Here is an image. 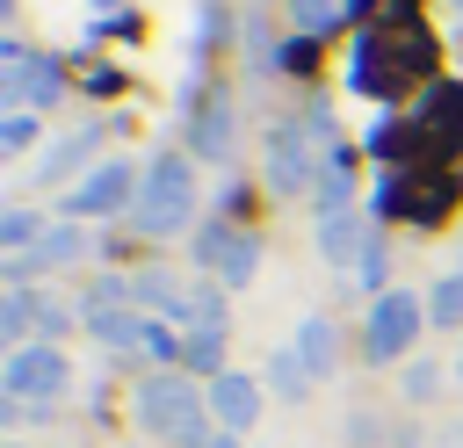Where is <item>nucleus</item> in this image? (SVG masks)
<instances>
[{"mask_svg": "<svg viewBox=\"0 0 463 448\" xmlns=\"http://www.w3.org/2000/svg\"><path fill=\"white\" fill-rule=\"evenodd\" d=\"M87 253V231L80 224H51L29 253H7V282H29L36 267H65V260H80Z\"/></svg>", "mask_w": 463, "mask_h": 448, "instance_id": "9b49d317", "label": "nucleus"}, {"mask_svg": "<svg viewBox=\"0 0 463 448\" xmlns=\"http://www.w3.org/2000/svg\"><path fill=\"white\" fill-rule=\"evenodd\" d=\"M210 419H217L224 434H246V426L260 419V383H253V376H239V369L210 376Z\"/></svg>", "mask_w": 463, "mask_h": 448, "instance_id": "9d476101", "label": "nucleus"}, {"mask_svg": "<svg viewBox=\"0 0 463 448\" xmlns=\"http://www.w3.org/2000/svg\"><path fill=\"white\" fill-rule=\"evenodd\" d=\"M0 65H7V79H0V101H7V108H51V101H58V65H51V58L7 43Z\"/></svg>", "mask_w": 463, "mask_h": 448, "instance_id": "6e6552de", "label": "nucleus"}, {"mask_svg": "<svg viewBox=\"0 0 463 448\" xmlns=\"http://www.w3.org/2000/svg\"><path fill=\"white\" fill-rule=\"evenodd\" d=\"M297 361L311 369V383L340 369V332H333V318H304V325H297Z\"/></svg>", "mask_w": 463, "mask_h": 448, "instance_id": "f8f14e48", "label": "nucleus"}, {"mask_svg": "<svg viewBox=\"0 0 463 448\" xmlns=\"http://www.w3.org/2000/svg\"><path fill=\"white\" fill-rule=\"evenodd\" d=\"M195 260L217 267L224 289H246V282L260 275V238L239 231V224H203V231H195Z\"/></svg>", "mask_w": 463, "mask_h": 448, "instance_id": "39448f33", "label": "nucleus"}, {"mask_svg": "<svg viewBox=\"0 0 463 448\" xmlns=\"http://www.w3.org/2000/svg\"><path fill=\"white\" fill-rule=\"evenodd\" d=\"M137 181H145V173H137L130 159H101L87 181H72V195H65V217H116V210L130 217V202H137Z\"/></svg>", "mask_w": 463, "mask_h": 448, "instance_id": "7ed1b4c3", "label": "nucleus"}, {"mask_svg": "<svg viewBox=\"0 0 463 448\" xmlns=\"http://www.w3.org/2000/svg\"><path fill=\"white\" fill-rule=\"evenodd\" d=\"M29 145H36V116H29V108H7V123H0V152L22 159Z\"/></svg>", "mask_w": 463, "mask_h": 448, "instance_id": "4be33fe9", "label": "nucleus"}, {"mask_svg": "<svg viewBox=\"0 0 463 448\" xmlns=\"http://www.w3.org/2000/svg\"><path fill=\"white\" fill-rule=\"evenodd\" d=\"M311 195H318V217L354 210V166H347V152H340V145L326 152V166H318V188H311Z\"/></svg>", "mask_w": 463, "mask_h": 448, "instance_id": "ddd939ff", "label": "nucleus"}, {"mask_svg": "<svg viewBox=\"0 0 463 448\" xmlns=\"http://www.w3.org/2000/svg\"><path fill=\"white\" fill-rule=\"evenodd\" d=\"M7 448H22V441H7Z\"/></svg>", "mask_w": 463, "mask_h": 448, "instance_id": "bb28decb", "label": "nucleus"}, {"mask_svg": "<svg viewBox=\"0 0 463 448\" xmlns=\"http://www.w3.org/2000/svg\"><path fill=\"white\" fill-rule=\"evenodd\" d=\"M268 383H275L282 397H304V390H311V369L297 361V347H275V361H268Z\"/></svg>", "mask_w": 463, "mask_h": 448, "instance_id": "a211bd4d", "label": "nucleus"}, {"mask_svg": "<svg viewBox=\"0 0 463 448\" xmlns=\"http://www.w3.org/2000/svg\"><path fill=\"white\" fill-rule=\"evenodd\" d=\"M318 166H326V159H311V130H304V123H275V130H268V188H275V195L318 188Z\"/></svg>", "mask_w": 463, "mask_h": 448, "instance_id": "423d86ee", "label": "nucleus"}, {"mask_svg": "<svg viewBox=\"0 0 463 448\" xmlns=\"http://www.w3.org/2000/svg\"><path fill=\"white\" fill-rule=\"evenodd\" d=\"M0 390L7 405H36V397H58L65 390V354L29 340V347H7V369H0Z\"/></svg>", "mask_w": 463, "mask_h": 448, "instance_id": "20e7f679", "label": "nucleus"}, {"mask_svg": "<svg viewBox=\"0 0 463 448\" xmlns=\"http://www.w3.org/2000/svg\"><path fill=\"white\" fill-rule=\"evenodd\" d=\"M181 361H188V369L224 376V369H217V361H224V332H217V325H210V332H188V340H181Z\"/></svg>", "mask_w": 463, "mask_h": 448, "instance_id": "6ab92c4d", "label": "nucleus"}, {"mask_svg": "<svg viewBox=\"0 0 463 448\" xmlns=\"http://www.w3.org/2000/svg\"><path fill=\"white\" fill-rule=\"evenodd\" d=\"M203 448H239V434H210V441H203Z\"/></svg>", "mask_w": 463, "mask_h": 448, "instance_id": "b1692460", "label": "nucleus"}, {"mask_svg": "<svg viewBox=\"0 0 463 448\" xmlns=\"http://www.w3.org/2000/svg\"><path fill=\"white\" fill-rule=\"evenodd\" d=\"M29 318H36V296L14 282V289L0 296V332H7V347H29Z\"/></svg>", "mask_w": 463, "mask_h": 448, "instance_id": "dca6fc26", "label": "nucleus"}, {"mask_svg": "<svg viewBox=\"0 0 463 448\" xmlns=\"http://www.w3.org/2000/svg\"><path fill=\"white\" fill-rule=\"evenodd\" d=\"M427 318H434V325H463V275H441V282H434Z\"/></svg>", "mask_w": 463, "mask_h": 448, "instance_id": "aec40b11", "label": "nucleus"}, {"mask_svg": "<svg viewBox=\"0 0 463 448\" xmlns=\"http://www.w3.org/2000/svg\"><path fill=\"white\" fill-rule=\"evenodd\" d=\"M456 376H463V354H456Z\"/></svg>", "mask_w": 463, "mask_h": 448, "instance_id": "393cba45", "label": "nucleus"}, {"mask_svg": "<svg viewBox=\"0 0 463 448\" xmlns=\"http://www.w3.org/2000/svg\"><path fill=\"white\" fill-rule=\"evenodd\" d=\"M188 152L195 159H232V94L217 87V94H195L188 87Z\"/></svg>", "mask_w": 463, "mask_h": 448, "instance_id": "1a4fd4ad", "label": "nucleus"}, {"mask_svg": "<svg viewBox=\"0 0 463 448\" xmlns=\"http://www.w3.org/2000/svg\"><path fill=\"white\" fill-rule=\"evenodd\" d=\"M188 217H195V166H188L181 152H159V159L145 166V181H137L130 224H137L145 238H174V231H188Z\"/></svg>", "mask_w": 463, "mask_h": 448, "instance_id": "f03ea898", "label": "nucleus"}, {"mask_svg": "<svg viewBox=\"0 0 463 448\" xmlns=\"http://www.w3.org/2000/svg\"><path fill=\"white\" fill-rule=\"evenodd\" d=\"M43 231H51V224H43L36 210H7V217H0V246H7V253H29Z\"/></svg>", "mask_w": 463, "mask_h": 448, "instance_id": "f3484780", "label": "nucleus"}, {"mask_svg": "<svg viewBox=\"0 0 463 448\" xmlns=\"http://www.w3.org/2000/svg\"><path fill=\"white\" fill-rule=\"evenodd\" d=\"M347 14V0H289V22L304 29V36H318V29H333Z\"/></svg>", "mask_w": 463, "mask_h": 448, "instance_id": "412c9836", "label": "nucleus"}, {"mask_svg": "<svg viewBox=\"0 0 463 448\" xmlns=\"http://www.w3.org/2000/svg\"><path fill=\"white\" fill-rule=\"evenodd\" d=\"M101 137H109V130H101V123H87V130H72L65 145H51V152H43V181H58V173H72V166H80L87 152H101Z\"/></svg>", "mask_w": 463, "mask_h": 448, "instance_id": "2eb2a0df", "label": "nucleus"}, {"mask_svg": "<svg viewBox=\"0 0 463 448\" xmlns=\"http://www.w3.org/2000/svg\"><path fill=\"white\" fill-rule=\"evenodd\" d=\"M354 267H362V282H369V289H383V238H369Z\"/></svg>", "mask_w": 463, "mask_h": 448, "instance_id": "5701e85b", "label": "nucleus"}, {"mask_svg": "<svg viewBox=\"0 0 463 448\" xmlns=\"http://www.w3.org/2000/svg\"><path fill=\"white\" fill-rule=\"evenodd\" d=\"M362 224H354V210H333V217H318V253L333 260V267H347V260H362Z\"/></svg>", "mask_w": 463, "mask_h": 448, "instance_id": "4468645a", "label": "nucleus"}, {"mask_svg": "<svg viewBox=\"0 0 463 448\" xmlns=\"http://www.w3.org/2000/svg\"><path fill=\"white\" fill-rule=\"evenodd\" d=\"M420 318H427V303L412 296V289H383L376 296V311H369V361H398L405 347H412V332H420Z\"/></svg>", "mask_w": 463, "mask_h": 448, "instance_id": "0eeeda50", "label": "nucleus"}, {"mask_svg": "<svg viewBox=\"0 0 463 448\" xmlns=\"http://www.w3.org/2000/svg\"><path fill=\"white\" fill-rule=\"evenodd\" d=\"M137 426L145 434H159V441H174V448H203L210 434V390H195L188 376H174V369H159V376H145L137 383Z\"/></svg>", "mask_w": 463, "mask_h": 448, "instance_id": "f257e3e1", "label": "nucleus"}, {"mask_svg": "<svg viewBox=\"0 0 463 448\" xmlns=\"http://www.w3.org/2000/svg\"><path fill=\"white\" fill-rule=\"evenodd\" d=\"M449 7H463V0H449Z\"/></svg>", "mask_w": 463, "mask_h": 448, "instance_id": "a878e982", "label": "nucleus"}]
</instances>
